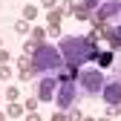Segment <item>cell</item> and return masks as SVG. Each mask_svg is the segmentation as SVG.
Segmentation results:
<instances>
[{
  "mask_svg": "<svg viewBox=\"0 0 121 121\" xmlns=\"http://www.w3.org/2000/svg\"><path fill=\"white\" fill-rule=\"evenodd\" d=\"M75 98H78L75 81H69V84H60V86H58V95H55V101H58V107H60V110H72Z\"/></svg>",
  "mask_w": 121,
  "mask_h": 121,
  "instance_id": "cell-4",
  "label": "cell"
},
{
  "mask_svg": "<svg viewBox=\"0 0 121 121\" xmlns=\"http://www.w3.org/2000/svg\"><path fill=\"white\" fill-rule=\"evenodd\" d=\"M0 78H9V66H0Z\"/></svg>",
  "mask_w": 121,
  "mask_h": 121,
  "instance_id": "cell-19",
  "label": "cell"
},
{
  "mask_svg": "<svg viewBox=\"0 0 121 121\" xmlns=\"http://www.w3.org/2000/svg\"><path fill=\"white\" fill-rule=\"evenodd\" d=\"M23 110H26V107H17V104H12V107H9V115L17 118V115H23Z\"/></svg>",
  "mask_w": 121,
  "mask_h": 121,
  "instance_id": "cell-12",
  "label": "cell"
},
{
  "mask_svg": "<svg viewBox=\"0 0 121 121\" xmlns=\"http://www.w3.org/2000/svg\"><path fill=\"white\" fill-rule=\"evenodd\" d=\"M58 86H60V81L55 78V75H43L40 84H38V98L40 101H52L58 95Z\"/></svg>",
  "mask_w": 121,
  "mask_h": 121,
  "instance_id": "cell-5",
  "label": "cell"
},
{
  "mask_svg": "<svg viewBox=\"0 0 121 121\" xmlns=\"http://www.w3.org/2000/svg\"><path fill=\"white\" fill-rule=\"evenodd\" d=\"M32 38H35L38 43H43V38H46V32H43V29H35V32H32Z\"/></svg>",
  "mask_w": 121,
  "mask_h": 121,
  "instance_id": "cell-15",
  "label": "cell"
},
{
  "mask_svg": "<svg viewBox=\"0 0 121 121\" xmlns=\"http://www.w3.org/2000/svg\"><path fill=\"white\" fill-rule=\"evenodd\" d=\"M32 64H35V72H55L66 64L64 60V52L60 46L55 49L52 43H38V49L32 52Z\"/></svg>",
  "mask_w": 121,
  "mask_h": 121,
  "instance_id": "cell-2",
  "label": "cell"
},
{
  "mask_svg": "<svg viewBox=\"0 0 121 121\" xmlns=\"http://www.w3.org/2000/svg\"><path fill=\"white\" fill-rule=\"evenodd\" d=\"M38 101H40V98H29V101H26V112H35V107H38Z\"/></svg>",
  "mask_w": 121,
  "mask_h": 121,
  "instance_id": "cell-14",
  "label": "cell"
},
{
  "mask_svg": "<svg viewBox=\"0 0 121 121\" xmlns=\"http://www.w3.org/2000/svg\"><path fill=\"white\" fill-rule=\"evenodd\" d=\"M78 84L84 86V92L98 95L101 89H104V84H107V78H104L98 69H84V72H78Z\"/></svg>",
  "mask_w": 121,
  "mask_h": 121,
  "instance_id": "cell-3",
  "label": "cell"
},
{
  "mask_svg": "<svg viewBox=\"0 0 121 121\" xmlns=\"http://www.w3.org/2000/svg\"><path fill=\"white\" fill-rule=\"evenodd\" d=\"M49 35H52V38L60 35V26H58V23H49Z\"/></svg>",
  "mask_w": 121,
  "mask_h": 121,
  "instance_id": "cell-17",
  "label": "cell"
},
{
  "mask_svg": "<svg viewBox=\"0 0 121 121\" xmlns=\"http://www.w3.org/2000/svg\"><path fill=\"white\" fill-rule=\"evenodd\" d=\"M81 6H86L89 12H95L98 9V0H81Z\"/></svg>",
  "mask_w": 121,
  "mask_h": 121,
  "instance_id": "cell-13",
  "label": "cell"
},
{
  "mask_svg": "<svg viewBox=\"0 0 121 121\" xmlns=\"http://www.w3.org/2000/svg\"><path fill=\"white\" fill-rule=\"evenodd\" d=\"M107 40H110V49H121V26H115V29H107Z\"/></svg>",
  "mask_w": 121,
  "mask_h": 121,
  "instance_id": "cell-8",
  "label": "cell"
},
{
  "mask_svg": "<svg viewBox=\"0 0 121 121\" xmlns=\"http://www.w3.org/2000/svg\"><path fill=\"white\" fill-rule=\"evenodd\" d=\"M112 64V52H98V66H110Z\"/></svg>",
  "mask_w": 121,
  "mask_h": 121,
  "instance_id": "cell-10",
  "label": "cell"
},
{
  "mask_svg": "<svg viewBox=\"0 0 121 121\" xmlns=\"http://www.w3.org/2000/svg\"><path fill=\"white\" fill-rule=\"evenodd\" d=\"M95 17H101V20H110V17H118V14H121V3H118V0H110V3H101L95 12Z\"/></svg>",
  "mask_w": 121,
  "mask_h": 121,
  "instance_id": "cell-7",
  "label": "cell"
},
{
  "mask_svg": "<svg viewBox=\"0 0 121 121\" xmlns=\"http://www.w3.org/2000/svg\"><path fill=\"white\" fill-rule=\"evenodd\" d=\"M0 64H12V55H9V52H3V49H0Z\"/></svg>",
  "mask_w": 121,
  "mask_h": 121,
  "instance_id": "cell-18",
  "label": "cell"
},
{
  "mask_svg": "<svg viewBox=\"0 0 121 121\" xmlns=\"http://www.w3.org/2000/svg\"><path fill=\"white\" fill-rule=\"evenodd\" d=\"M101 98L110 104H121V78H112V81H107L104 84V89H101Z\"/></svg>",
  "mask_w": 121,
  "mask_h": 121,
  "instance_id": "cell-6",
  "label": "cell"
},
{
  "mask_svg": "<svg viewBox=\"0 0 121 121\" xmlns=\"http://www.w3.org/2000/svg\"><path fill=\"white\" fill-rule=\"evenodd\" d=\"M60 52H64V60L69 66H81L86 60H98V46L89 38H64L60 40Z\"/></svg>",
  "mask_w": 121,
  "mask_h": 121,
  "instance_id": "cell-1",
  "label": "cell"
},
{
  "mask_svg": "<svg viewBox=\"0 0 121 121\" xmlns=\"http://www.w3.org/2000/svg\"><path fill=\"white\" fill-rule=\"evenodd\" d=\"M35 14H38V9H35L32 3H29V6L23 9V17H26V20H35Z\"/></svg>",
  "mask_w": 121,
  "mask_h": 121,
  "instance_id": "cell-11",
  "label": "cell"
},
{
  "mask_svg": "<svg viewBox=\"0 0 121 121\" xmlns=\"http://www.w3.org/2000/svg\"><path fill=\"white\" fill-rule=\"evenodd\" d=\"M40 3L46 6V9H52V6H55V0H40Z\"/></svg>",
  "mask_w": 121,
  "mask_h": 121,
  "instance_id": "cell-20",
  "label": "cell"
},
{
  "mask_svg": "<svg viewBox=\"0 0 121 121\" xmlns=\"http://www.w3.org/2000/svg\"><path fill=\"white\" fill-rule=\"evenodd\" d=\"M14 29H17V32L23 35V32H26V29H29V20H26V17H23V20H17V26H14Z\"/></svg>",
  "mask_w": 121,
  "mask_h": 121,
  "instance_id": "cell-16",
  "label": "cell"
},
{
  "mask_svg": "<svg viewBox=\"0 0 121 121\" xmlns=\"http://www.w3.org/2000/svg\"><path fill=\"white\" fill-rule=\"evenodd\" d=\"M60 17H64V9H49L46 23H60Z\"/></svg>",
  "mask_w": 121,
  "mask_h": 121,
  "instance_id": "cell-9",
  "label": "cell"
}]
</instances>
